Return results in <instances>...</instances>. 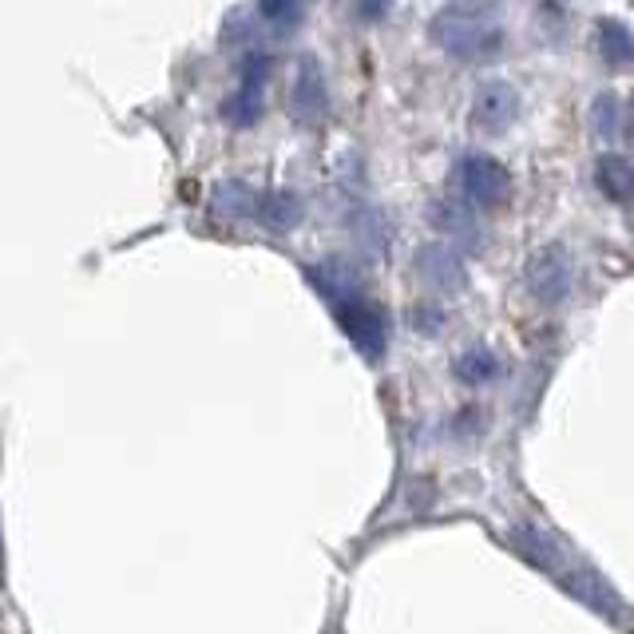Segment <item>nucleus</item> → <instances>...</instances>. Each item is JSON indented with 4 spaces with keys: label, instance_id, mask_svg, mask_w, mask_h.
<instances>
[{
    "label": "nucleus",
    "instance_id": "obj_1",
    "mask_svg": "<svg viewBox=\"0 0 634 634\" xmlns=\"http://www.w3.org/2000/svg\"><path fill=\"white\" fill-rule=\"evenodd\" d=\"M433 40L456 56H484L500 44V29L488 9H445L433 20Z\"/></svg>",
    "mask_w": 634,
    "mask_h": 634
},
{
    "label": "nucleus",
    "instance_id": "obj_2",
    "mask_svg": "<svg viewBox=\"0 0 634 634\" xmlns=\"http://www.w3.org/2000/svg\"><path fill=\"white\" fill-rule=\"evenodd\" d=\"M528 290L536 302L559 305L575 290V254L563 242L540 247L528 258Z\"/></svg>",
    "mask_w": 634,
    "mask_h": 634
},
{
    "label": "nucleus",
    "instance_id": "obj_3",
    "mask_svg": "<svg viewBox=\"0 0 634 634\" xmlns=\"http://www.w3.org/2000/svg\"><path fill=\"white\" fill-rule=\"evenodd\" d=\"M460 187L476 207H503L511 199V175L492 159V155L472 152L460 163Z\"/></svg>",
    "mask_w": 634,
    "mask_h": 634
},
{
    "label": "nucleus",
    "instance_id": "obj_4",
    "mask_svg": "<svg viewBox=\"0 0 634 634\" xmlns=\"http://www.w3.org/2000/svg\"><path fill=\"white\" fill-rule=\"evenodd\" d=\"M516 115H520V92L508 80H488V84L476 87L472 124L480 132H503L508 124H516Z\"/></svg>",
    "mask_w": 634,
    "mask_h": 634
},
{
    "label": "nucleus",
    "instance_id": "obj_5",
    "mask_svg": "<svg viewBox=\"0 0 634 634\" xmlns=\"http://www.w3.org/2000/svg\"><path fill=\"white\" fill-rule=\"evenodd\" d=\"M595 48H599V56H603V64L611 67V72H626V67H634V37L623 20H611V17L599 20Z\"/></svg>",
    "mask_w": 634,
    "mask_h": 634
},
{
    "label": "nucleus",
    "instance_id": "obj_6",
    "mask_svg": "<svg viewBox=\"0 0 634 634\" xmlns=\"http://www.w3.org/2000/svg\"><path fill=\"white\" fill-rule=\"evenodd\" d=\"M341 322H345V330L353 333V341H357L361 350L370 353V357H377L381 345H385V322L377 318V310H370V305H345L341 310Z\"/></svg>",
    "mask_w": 634,
    "mask_h": 634
},
{
    "label": "nucleus",
    "instance_id": "obj_7",
    "mask_svg": "<svg viewBox=\"0 0 634 634\" xmlns=\"http://www.w3.org/2000/svg\"><path fill=\"white\" fill-rule=\"evenodd\" d=\"M595 183L606 199H615V202L634 199V167L623 155H603L595 167Z\"/></svg>",
    "mask_w": 634,
    "mask_h": 634
},
{
    "label": "nucleus",
    "instance_id": "obj_8",
    "mask_svg": "<svg viewBox=\"0 0 634 634\" xmlns=\"http://www.w3.org/2000/svg\"><path fill=\"white\" fill-rule=\"evenodd\" d=\"M511 548L520 551L523 559H531L536 568H559V548H555V540L551 536H543V531H536V528H520L516 536H511Z\"/></svg>",
    "mask_w": 634,
    "mask_h": 634
},
{
    "label": "nucleus",
    "instance_id": "obj_9",
    "mask_svg": "<svg viewBox=\"0 0 634 634\" xmlns=\"http://www.w3.org/2000/svg\"><path fill=\"white\" fill-rule=\"evenodd\" d=\"M496 370H500V365H496L492 350H484V345H472V350H465L456 357V373H460V381H468V385L492 381Z\"/></svg>",
    "mask_w": 634,
    "mask_h": 634
},
{
    "label": "nucleus",
    "instance_id": "obj_10",
    "mask_svg": "<svg viewBox=\"0 0 634 634\" xmlns=\"http://www.w3.org/2000/svg\"><path fill=\"white\" fill-rule=\"evenodd\" d=\"M591 127H595V135H603V139L619 135V127H623V107H619L615 92L595 95V104H591Z\"/></svg>",
    "mask_w": 634,
    "mask_h": 634
},
{
    "label": "nucleus",
    "instance_id": "obj_11",
    "mask_svg": "<svg viewBox=\"0 0 634 634\" xmlns=\"http://www.w3.org/2000/svg\"><path fill=\"white\" fill-rule=\"evenodd\" d=\"M425 270H433V282H465V266H460V258L453 250H425Z\"/></svg>",
    "mask_w": 634,
    "mask_h": 634
},
{
    "label": "nucleus",
    "instance_id": "obj_12",
    "mask_svg": "<svg viewBox=\"0 0 634 634\" xmlns=\"http://www.w3.org/2000/svg\"><path fill=\"white\" fill-rule=\"evenodd\" d=\"M626 139H631V147H634V100H631V107H626Z\"/></svg>",
    "mask_w": 634,
    "mask_h": 634
}]
</instances>
